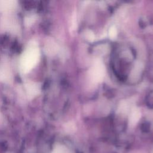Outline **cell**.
Returning a JSON list of instances; mask_svg holds the SVG:
<instances>
[{
	"label": "cell",
	"instance_id": "3",
	"mask_svg": "<svg viewBox=\"0 0 153 153\" xmlns=\"http://www.w3.org/2000/svg\"><path fill=\"white\" fill-rule=\"evenodd\" d=\"M103 73L104 70L103 65L100 63L96 64L92 70V76L93 78L97 80L101 79L103 76Z\"/></svg>",
	"mask_w": 153,
	"mask_h": 153
},
{
	"label": "cell",
	"instance_id": "4",
	"mask_svg": "<svg viewBox=\"0 0 153 153\" xmlns=\"http://www.w3.org/2000/svg\"><path fill=\"white\" fill-rule=\"evenodd\" d=\"M16 6L15 1H0V11H8Z\"/></svg>",
	"mask_w": 153,
	"mask_h": 153
},
{
	"label": "cell",
	"instance_id": "10",
	"mask_svg": "<svg viewBox=\"0 0 153 153\" xmlns=\"http://www.w3.org/2000/svg\"><path fill=\"white\" fill-rule=\"evenodd\" d=\"M117 35V30L114 27H111L109 30V36L111 38H113L115 37Z\"/></svg>",
	"mask_w": 153,
	"mask_h": 153
},
{
	"label": "cell",
	"instance_id": "9",
	"mask_svg": "<svg viewBox=\"0 0 153 153\" xmlns=\"http://www.w3.org/2000/svg\"><path fill=\"white\" fill-rule=\"evenodd\" d=\"M85 37L87 39L90 40V41H93L94 39V35L93 33V32H91L90 30H88L86 33H85Z\"/></svg>",
	"mask_w": 153,
	"mask_h": 153
},
{
	"label": "cell",
	"instance_id": "6",
	"mask_svg": "<svg viewBox=\"0 0 153 153\" xmlns=\"http://www.w3.org/2000/svg\"><path fill=\"white\" fill-rule=\"evenodd\" d=\"M12 19L10 17L9 18H5L4 22H2V25L4 26L5 28L10 29H13V27H15L16 26V24L15 23L14 20H12Z\"/></svg>",
	"mask_w": 153,
	"mask_h": 153
},
{
	"label": "cell",
	"instance_id": "7",
	"mask_svg": "<svg viewBox=\"0 0 153 153\" xmlns=\"http://www.w3.org/2000/svg\"><path fill=\"white\" fill-rule=\"evenodd\" d=\"M35 19H36V18H35V16H30L26 17L25 20V25L27 26H30L31 25H32L33 23H34Z\"/></svg>",
	"mask_w": 153,
	"mask_h": 153
},
{
	"label": "cell",
	"instance_id": "5",
	"mask_svg": "<svg viewBox=\"0 0 153 153\" xmlns=\"http://www.w3.org/2000/svg\"><path fill=\"white\" fill-rule=\"evenodd\" d=\"M10 77V70L7 68V65H4L0 69V78L3 80L9 79Z\"/></svg>",
	"mask_w": 153,
	"mask_h": 153
},
{
	"label": "cell",
	"instance_id": "2",
	"mask_svg": "<svg viewBox=\"0 0 153 153\" xmlns=\"http://www.w3.org/2000/svg\"><path fill=\"white\" fill-rule=\"evenodd\" d=\"M25 87L27 96L30 99L36 96L40 92V86L37 83L28 82L25 84Z\"/></svg>",
	"mask_w": 153,
	"mask_h": 153
},
{
	"label": "cell",
	"instance_id": "1",
	"mask_svg": "<svg viewBox=\"0 0 153 153\" xmlns=\"http://www.w3.org/2000/svg\"><path fill=\"white\" fill-rule=\"evenodd\" d=\"M39 50L35 42L30 43L23 53L20 59V69L25 74L30 72L37 64L39 58Z\"/></svg>",
	"mask_w": 153,
	"mask_h": 153
},
{
	"label": "cell",
	"instance_id": "8",
	"mask_svg": "<svg viewBox=\"0 0 153 153\" xmlns=\"http://www.w3.org/2000/svg\"><path fill=\"white\" fill-rule=\"evenodd\" d=\"M140 117V114L139 112L137 111H135L133 112L131 115V121H136L139 119Z\"/></svg>",
	"mask_w": 153,
	"mask_h": 153
},
{
	"label": "cell",
	"instance_id": "11",
	"mask_svg": "<svg viewBox=\"0 0 153 153\" xmlns=\"http://www.w3.org/2000/svg\"><path fill=\"white\" fill-rule=\"evenodd\" d=\"M53 153H62V151H61V150L56 149V150H55V151L53 152Z\"/></svg>",
	"mask_w": 153,
	"mask_h": 153
}]
</instances>
